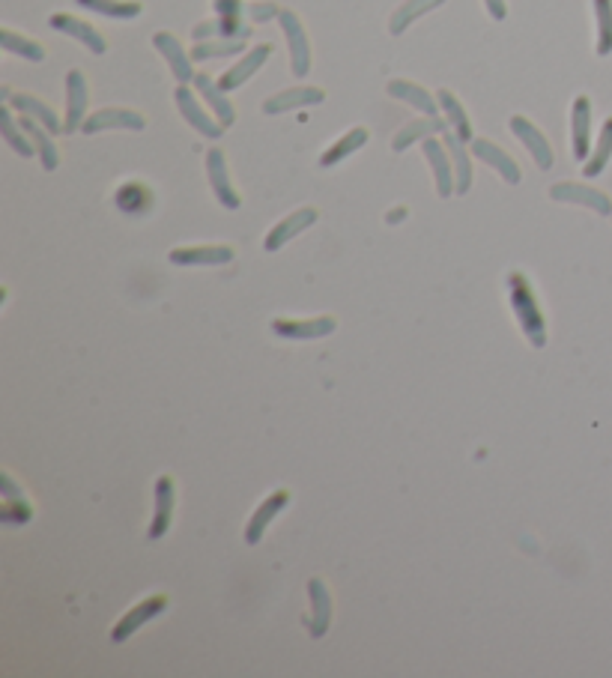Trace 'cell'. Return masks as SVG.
Listing matches in <instances>:
<instances>
[{
	"instance_id": "obj_15",
	"label": "cell",
	"mask_w": 612,
	"mask_h": 678,
	"mask_svg": "<svg viewBox=\"0 0 612 678\" xmlns=\"http://www.w3.org/2000/svg\"><path fill=\"white\" fill-rule=\"evenodd\" d=\"M51 27L60 30V33H66V36H72V39H78L93 54H105V48H108L105 39H102V33L93 24H87L81 18H72L69 12H54L51 15Z\"/></svg>"
},
{
	"instance_id": "obj_20",
	"label": "cell",
	"mask_w": 612,
	"mask_h": 678,
	"mask_svg": "<svg viewBox=\"0 0 612 678\" xmlns=\"http://www.w3.org/2000/svg\"><path fill=\"white\" fill-rule=\"evenodd\" d=\"M326 99V93L320 87H290L275 93L272 99L263 102V114H287L296 108H308V105H320Z\"/></svg>"
},
{
	"instance_id": "obj_31",
	"label": "cell",
	"mask_w": 612,
	"mask_h": 678,
	"mask_svg": "<svg viewBox=\"0 0 612 678\" xmlns=\"http://www.w3.org/2000/svg\"><path fill=\"white\" fill-rule=\"evenodd\" d=\"M436 99H439L442 114L448 117L451 132H454L460 141H475V135H472V123H469V117H466L463 105L457 102V96H454L451 90H439V93H436Z\"/></svg>"
},
{
	"instance_id": "obj_23",
	"label": "cell",
	"mask_w": 612,
	"mask_h": 678,
	"mask_svg": "<svg viewBox=\"0 0 612 678\" xmlns=\"http://www.w3.org/2000/svg\"><path fill=\"white\" fill-rule=\"evenodd\" d=\"M421 150H424V156H427V162H430V168H433L439 198H451V195H454V165L448 162V156H445V150H442V141L424 138V141H421Z\"/></svg>"
},
{
	"instance_id": "obj_43",
	"label": "cell",
	"mask_w": 612,
	"mask_h": 678,
	"mask_svg": "<svg viewBox=\"0 0 612 678\" xmlns=\"http://www.w3.org/2000/svg\"><path fill=\"white\" fill-rule=\"evenodd\" d=\"M484 3H487L490 18H496V21L508 18V3H505V0H484Z\"/></svg>"
},
{
	"instance_id": "obj_38",
	"label": "cell",
	"mask_w": 612,
	"mask_h": 678,
	"mask_svg": "<svg viewBox=\"0 0 612 678\" xmlns=\"http://www.w3.org/2000/svg\"><path fill=\"white\" fill-rule=\"evenodd\" d=\"M245 39H204L192 48V60H212V57H230L239 54Z\"/></svg>"
},
{
	"instance_id": "obj_28",
	"label": "cell",
	"mask_w": 612,
	"mask_h": 678,
	"mask_svg": "<svg viewBox=\"0 0 612 678\" xmlns=\"http://www.w3.org/2000/svg\"><path fill=\"white\" fill-rule=\"evenodd\" d=\"M251 36V24H242V18H215V21H204L195 27V39H248Z\"/></svg>"
},
{
	"instance_id": "obj_22",
	"label": "cell",
	"mask_w": 612,
	"mask_h": 678,
	"mask_svg": "<svg viewBox=\"0 0 612 678\" xmlns=\"http://www.w3.org/2000/svg\"><path fill=\"white\" fill-rule=\"evenodd\" d=\"M233 260L230 245H195V248H174L171 263L177 266H224Z\"/></svg>"
},
{
	"instance_id": "obj_41",
	"label": "cell",
	"mask_w": 612,
	"mask_h": 678,
	"mask_svg": "<svg viewBox=\"0 0 612 678\" xmlns=\"http://www.w3.org/2000/svg\"><path fill=\"white\" fill-rule=\"evenodd\" d=\"M245 12H248V18H251L254 24H260V21H269V18H278V15H281V9H278L275 3H248V6H245Z\"/></svg>"
},
{
	"instance_id": "obj_37",
	"label": "cell",
	"mask_w": 612,
	"mask_h": 678,
	"mask_svg": "<svg viewBox=\"0 0 612 678\" xmlns=\"http://www.w3.org/2000/svg\"><path fill=\"white\" fill-rule=\"evenodd\" d=\"M0 42H3V48H6L9 54H18V57L33 60V63L45 60V48H42L39 42H33V39H27V36H18V33L9 30V27L0 33Z\"/></svg>"
},
{
	"instance_id": "obj_4",
	"label": "cell",
	"mask_w": 612,
	"mask_h": 678,
	"mask_svg": "<svg viewBox=\"0 0 612 678\" xmlns=\"http://www.w3.org/2000/svg\"><path fill=\"white\" fill-rule=\"evenodd\" d=\"M290 505V490H272L269 496H263V502L257 505V511L251 514V520H248V526H245V541L248 544H260L263 541V535H266V529L272 526V520L284 511Z\"/></svg>"
},
{
	"instance_id": "obj_1",
	"label": "cell",
	"mask_w": 612,
	"mask_h": 678,
	"mask_svg": "<svg viewBox=\"0 0 612 678\" xmlns=\"http://www.w3.org/2000/svg\"><path fill=\"white\" fill-rule=\"evenodd\" d=\"M508 302L517 314V323L523 329V335L535 344V347H544L547 344V320H544V311L538 308V299H535V290L529 284V278L523 272H511L508 275Z\"/></svg>"
},
{
	"instance_id": "obj_9",
	"label": "cell",
	"mask_w": 612,
	"mask_h": 678,
	"mask_svg": "<svg viewBox=\"0 0 612 678\" xmlns=\"http://www.w3.org/2000/svg\"><path fill=\"white\" fill-rule=\"evenodd\" d=\"M550 198H553V201H562V204H580V207H589V210H595L598 216H610L612 213V201L604 195V192H598V189H592V186H580V183H556V186L550 189Z\"/></svg>"
},
{
	"instance_id": "obj_12",
	"label": "cell",
	"mask_w": 612,
	"mask_h": 678,
	"mask_svg": "<svg viewBox=\"0 0 612 678\" xmlns=\"http://www.w3.org/2000/svg\"><path fill=\"white\" fill-rule=\"evenodd\" d=\"M338 329L335 317H314V320H272V332L293 341H314L326 338Z\"/></svg>"
},
{
	"instance_id": "obj_14",
	"label": "cell",
	"mask_w": 612,
	"mask_h": 678,
	"mask_svg": "<svg viewBox=\"0 0 612 678\" xmlns=\"http://www.w3.org/2000/svg\"><path fill=\"white\" fill-rule=\"evenodd\" d=\"M472 156L478 159V162H484V165H490L505 183H511V186H517L520 183V168H517V162L505 153V150H499L493 141H487V138H475L472 141Z\"/></svg>"
},
{
	"instance_id": "obj_8",
	"label": "cell",
	"mask_w": 612,
	"mask_h": 678,
	"mask_svg": "<svg viewBox=\"0 0 612 678\" xmlns=\"http://www.w3.org/2000/svg\"><path fill=\"white\" fill-rule=\"evenodd\" d=\"M174 96H177V108H180V114L186 117V123H189L192 129H198L204 138H212V141H215V138H221L224 126H221L218 120H212L204 108H201V102H198V96L192 93V87H189V84H180Z\"/></svg>"
},
{
	"instance_id": "obj_44",
	"label": "cell",
	"mask_w": 612,
	"mask_h": 678,
	"mask_svg": "<svg viewBox=\"0 0 612 678\" xmlns=\"http://www.w3.org/2000/svg\"><path fill=\"white\" fill-rule=\"evenodd\" d=\"M404 216H407V210L404 207H395V213H389V225H398Z\"/></svg>"
},
{
	"instance_id": "obj_39",
	"label": "cell",
	"mask_w": 612,
	"mask_h": 678,
	"mask_svg": "<svg viewBox=\"0 0 612 678\" xmlns=\"http://www.w3.org/2000/svg\"><path fill=\"white\" fill-rule=\"evenodd\" d=\"M610 156H612V117L604 123V129H601V135H598V147H595L592 159L586 162L583 174H586V177H598V174H604V168H607Z\"/></svg>"
},
{
	"instance_id": "obj_19",
	"label": "cell",
	"mask_w": 612,
	"mask_h": 678,
	"mask_svg": "<svg viewBox=\"0 0 612 678\" xmlns=\"http://www.w3.org/2000/svg\"><path fill=\"white\" fill-rule=\"evenodd\" d=\"M272 57V45L266 42V45H257V48H251L236 66H230L221 78H218V87L224 90V93H230V90H236V87H242L266 60Z\"/></svg>"
},
{
	"instance_id": "obj_21",
	"label": "cell",
	"mask_w": 612,
	"mask_h": 678,
	"mask_svg": "<svg viewBox=\"0 0 612 678\" xmlns=\"http://www.w3.org/2000/svg\"><path fill=\"white\" fill-rule=\"evenodd\" d=\"M320 219V213L314 210V207H302V210H296V213H290L284 222H278V225L269 230V236H266V251H278L281 245H287L293 236H299L302 230H308V227L314 225Z\"/></svg>"
},
{
	"instance_id": "obj_30",
	"label": "cell",
	"mask_w": 612,
	"mask_h": 678,
	"mask_svg": "<svg viewBox=\"0 0 612 678\" xmlns=\"http://www.w3.org/2000/svg\"><path fill=\"white\" fill-rule=\"evenodd\" d=\"M368 144V129L365 126H356V129H350L344 138H338L323 156H320V165L323 168H335L338 162H344L347 156H353L356 150H362Z\"/></svg>"
},
{
	"instance_id": "obj_27",
	"label": "cell",
	"mask_w": 612,
	"mask_h": 678,
	"mask_svg": "<svg viewBox=\"0 0 612 678\" xmlns=\"http://www.w3.org/2000/svg\"><path fill=\"white\" fill-rule=\"evenodd\" d=\"M114 204H117V210H123L126 216H144V213H150V207H153V192H150L144 183L132 180V183H123V186L117 189Z\"/></svg>"
},
{
	"instance_id": "obj_13",
	"label": "cell",
	"mask_w": 612,
	"mask_h": 678,
	"mask_svg": "<svg viewBox=\"0 0 612 678\" xmlns=\"http://www.w3.org/2000/svg\"><path fill=\"white\" fill-rule=\"evenodd\" d=\"M177 487L171 475H159L156 478V511H153V523H150V538L159 541L168 535L171 520H174V502H177Z\"/></svg>"
},
{
	"instance_id": "obj_7",
	"label": "cell",
	"mask_w": 612,
	"mask_h": 678,
	"mask_svg": "<svg viewBox=\"0 0 612 678\" xmlns=\"http://www.w3.org/2000/svg\"><path fill=\"white\" fill-rule=\"evenodd\" d=\"M206 174H209V186H212L215 198H218L227 210H239L242 198H239V192H236L233 183H230L227 162H224V153H221L218 147H209V150H206Z\"/></svg>"
},
{
	"instance_id": "obj_5",
	"label": "cell",
	"mask_w": 612,
	"mask_h": 678,
	"mask_svg": "<svg viewBox=\"0 0 612 678\" xmlns=\"http://www.w3.org/2000/svg\"><path fill=\"white\" fill-rule=\"evenodd\" d=\"M153 45H156L159 54L168 60V66H171V72H174V78H177L180 84H192V81L198 78L195 69H192V54H186L183 42H180L174 33L159 30V33L153 36Z\"/></svg>"
},
{
	"instance_id": "obj_34",
	"label": "cell",
	"mask_w": 612,
	"mask_h": 678,
	"mask_svg": "<svg viewBox=\"0 0 612 678\" xmlns=\"http://www.w3.org/2000/svg\"><path fill=\"white\" fill-rule=\"evenodd\" d=\"M0 129H3L6 144H9L18 156L30 159V156L36 153V147H33V141H30V135H27L24 129H18V126H15V117H12V105H9V102L0 108Z\"/></svg>"
},
{
	"instance_id": "obj_40",
	"label": "cell",
	"mask_w": 612,
	"mask_h": 678,
	"mask_svg": "<svg viewBox=\"0 0 612 678\" xmlns=\"http://www.w3.org/2000/svg\"><path fill=\"white\" fill-rule=\"evenodd\" d=\"M598 21V54L607 57L612 51V0H592Z\"/></svg>"
},
{
	"instance_id": "obj_35",
	"label": "cell",
	"mask_w": 612,
	"mask_h": 678,
	"mask_svg": "<svg viewBox=\"0 0 612 678\" xmlns=\"http://www.w3.org/2000/svg\"><path fill=\"white\" fill-rule=\"evenodd\" d=\"M81 9H90L96 15H105V18H120V21H129V18H138L141 15V3L138 0H75Z\"/></svg>"
},
{
	"instance_id": "obj_2",
	"label": "cell",
	"mask_w": 612,
	"mask_h": 678,
	"mask_svg": "<svg viewBox=\"0 0 612 678\" xmlns=\"http://www.w3.org/2000/svg\"><path fill=\"white\" fill-rule=\"evenodd\" d=\"M278 21H281L284 36H287L290 63H293V75H299V78H302V75H308V69H311V42H308V33H305V27H302L299 15H296V12H290V9H281Z\"/></svg>"
},
{
	"instance_id": "obj_17",
	"label": "cell",
	"mask_w": 612,
	"mask_h": 678,
	"mask_svg": "<svg viewBox=\"0 0 612 678\" xmlns=\"http://www.w3.org/2000/svg\"><path fill=\"white\" fill-rule=\"evenodd\" d=\"M511 132L523 141V147L532 153V159L538 162V168L541 171H550L553 168V162H556V156H553V147H550V141L526 120V117H511Z\"/></svg>"
},
{
	"instance_id": "obj_10",
	"label": "cell",
	"mask_w": 612,
	"mask_h": 678,
	"mask_svg": "<svg viewBox=\"0 0 612 678\" xmlns=\"http://www.w3.org/2000/svg\"><path fill=\"white\" fill-rule=\"evenodd\" d=\"M147 126L144 114L138 111H129V108H102L96 114H90L81 126L84 135H96V132H105V129H135L141 132Z\"/></svg>"
},
{
	"instance_id": "obj_16",
	"label": "cell",
	"mask_w": 612,
	"mask_h": 678,
	"mask_svg": "<svg viewBox=\"0 0 612 678\" xmlns=\"http://www.w3.org/2000/svg\"><path fill=\"white\" fill-rule=\"evenodd\" d=\"M3 99H6L21 117H30V120H36V123H42L51 135L63 132V123L57 120V114L51 111V105H45L42 99H36V96H30V93H9V90H3Z\"/></svg>"
},
{
	"instance_id": "obj_3",
	"label": "cell",
	"mask_w": 612,
	"mask_h": 678,
	"mask_svg": "<svg viewBox=\"0 0 612 678\" xmlns=\"http://www.w3.org/2000/svg\"><path fill=\"white\" fill-rule=\"evenodd\" d=\"M168 610V598L165 595H153V598H144L141 604H135L126 616H120V622L111 628V643H126L141 625L159 619L162 613Z\"/></svg>"
},
{
	"instance_id": "obj_33",
	"label": "cell",
	"mask_w": 612,
	"mask_h": 678,
	"mask_svg": "<svg viewBox=\"0 0 612 678\" xmlns=\"http://www.w3.org/2000/svg\"><path fill=\"white\" fill-rule=\"evenodd\" d=\"M33 517L30 502L15 490V481L9 475H3V508H0V520L3 523H27Z\"/></svg>"
},
{
	"instance_id": "obj_36",
	"label": "cell",
	"mask_w": 612,
	"mask_h": 678,
	"mask_svg": "<svg viewBox=\"0 0 612 678\" xmlns=\"http://www.w3.org/2000/svg\"><path fill=\"white\" fill-rule=\"evenodd\" d=\"M442 3H445V0H407V3L392 15L389 30H392L395 36H401L415 18H421L424 12H430V9H436V6H442Z\"/></svg>"
},
{
	"instance_id": "obj_25",
	"label": "cell",
	"mask_w": 612,
	"mask_h": 678,
	"mask_svg": "<svg viewBox=\"0 0 612 678\" xmlns=\"http://www.w3.org/2000/svg\"><path fill=\"white\" fill-rule=\"evenodd\" d=\"M442 144L448 147L451 153V165H454V192L457 195H466L469 186H472V162H469V153H466V141H460L454 132H442Z\"/></svg>"
},
{
	"instance_id": "obj_18",
	"label": "cell",
	"mask_w": 612,
	"mask_h": 678,
	"mask_svg": "<svg viewBox=\"0 0 612 678\" xmlns=\"http://www.w3.org/2000/svg\"><path fill=\"white\" fill-rule=\"evenodd\" d=\"M308 601H311V616H308V631L311 637H326L329 622H332V595L320 577L308 580Z\"/></svg>"
},
{
	"instance_id": "obj_6",
	"label": "cell",
	"mask_w": 612,
	"mask_h": 678,
	"mask_svg": "<svg viewBox=\"0 0 612 678\" xmlns=\"http://www.w3.org/2000/svg\"><path fill=\"white\" fill-rule=\"evenodd\" d=\"M87 81L78 69L66 72V120H63V132L72 135L75 129L84 126L87 120Z\"/></svg>"
},
{
	"instance_id": "obj_29",
	"label": "cell",
	"mask_w": 612,
	"mask_h": 678,
	"mask_svg": "<svg viewBox=\"0 0 612 678\" xmlns=\"http://www.w3.org/2000/svg\"><path fill=\"white\" fill-rule=\"evenodd\" d=\"M21 129L30 135V141H33L39 159H42V168H45V171H54V168L60 165V156H57V147H54V141H51V132H48L42 123L30 120V117H21Z\"/></svg>"
},
{
	"instance_id": "obj_42",
	"label": "cell",
	"mask_w": 612,
	"mask_h": 678,
	"mask_svg": "<svg viewBox=\"0 0 612 678\" xmlns=\"http://www.w3.org/2000/svg\"><path fill=\"white\" fill-rule=\"evenodd\" d=\"M212 6H215V15L221 18H242L245 12L242 0H212Z\"/></svg>"
},
{
	"instance_id": "obj_32",
	"label": "cell",
	"mask_w": 612,
	"mask_h": 678,
	"mask_svg": "<svg viewBox=\"0 0 612 678\" xmlns=\"http://www.w3.org/2000/svg\"><path fill=\"white\" fill-rule=\"evenodd\" d=\"M445 132V123L439 120V117H424V120H412L407 123L398 135H395V141H392V147H395V153H404L409 144H415V141H424V138H430V135H442Z\"/></svg>"
},
{
	"instance_id": "obj_11",
	"label": "cell",
	"mask_w": 612,
	"mask_h": 678,
	"mask_svg": "<svg viewBox=\"0 0 612 678\" xmlns=\"http://www.w3.org/2000/svg\"><path fill=\"white\" fill-rule=\"evenodd\" d=\"M571 147L577 162H589L592 150V102L589 96H577L571 108Z\"/></svg>"
},
{
	"instance_id": "obj_26",
	"label": "cell",
	"mask_w": 612,
	"mask_h": 678,
	"mask_svg": "<svg viewBox=\"0 0 612 678\" xmlns=\"http://www.w3.org/2000/svg\"><path fill=\"white\" fill-rule=\"evenodd\" d=\"M389 96H395V99L407 102L412 108H418V111L427 114V117H436V114H439V99H433L424 87H418V84H412V81H404V78L389 81Z\"/></svg>"
},
{
	"instance_id": "obj_24",
	"label": "cell",
	"mask_w": 612,
	"mask_h": 678,
	"mask_svg": "<svg viewBox=\"0 0 612 678\" xmlns=\"http://www.w3.org/2000/svg\"><path fill=\"white\" fill-rule=\"evenodd\" d=\"M195 90H198V96H204V102L209 105V111L215 114V120L227 129V126H233V120H236V108L227 102V96H224V90L204 75V72H198V78H195Z\"/></svg>"
}]
</instances>
